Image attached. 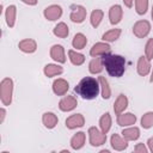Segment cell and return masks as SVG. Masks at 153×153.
<instances>
[{"label": "cell", "instance_id": "cell-1", "mask_svg": "<svg viewBox=\"0 0 153 153\" xmlns=\"http://www.w3.org/2000/svg\"><path fill=\"white\" fill-rule=\"evenodd\" d=\"M102 60H103V66L111 76L120 78L123 75L126 71V60L123 56L105 54L102 56Z\"/></svg>", "mask_w": 153, "mask_h": 153}, {"label": "cell", "instance_id": "cell-2", "mask_svg": "<svg viewBox=\"0 0 153 153\" xmlns=\"http://www.w3.org/2000/svg\"><path fill=\"white\" fill-rule=\"evenodd\" d=\"M99 81L96 80L94 78L86 76L82 78L79 84L75 86V92L84 99H93L98 96L99 93Z\"/></svg>", "mask_w": 153, "mask_h": 153}, {"label": "cell", "instance_id": "cell-3", "mask_svg": "<svg viewBox=\"0 0 153 153\" xmlns=\"http://www.w3.org/2000/svg\"><path fill=\"white\" fill-rule=\"evenodd\" d=\"M12 93H13V81L10 78L2 79L0 84V98L4 105H10L12 103Z\"/></svg>", "mask_w": 153, "mask_h": 153}, {"label": "cell", "instance_id": "cell-4", "mask_svg": "<svg viewBox=\"0 0 153 153\" xmlns=\"http://www.w3.org/2000/svg\"><path fill=\"white\" fill-rule=\"evenodd\" d=\"M88 136H90V143L92 146H100L106 141V134L99 131L96 127H91L88 129Z\"/></svg>", "mask_w": 153, "mask_h": 153}, {"label": "cell", "instance_id": "cell-5", "mask_svg": "<svg viewBox=\"0 0 153 153\" xmlns=\"http://www.w3.org/2000/svg\"><path fill=\"white\" fill-rule=\"evenodd\" d=\"M149 31H151V24L147 20H139L133 26V32L139 38L146 37L149 33Z\"/></svg>", "mask_w": 153, "mask_h": 153}, {"label": "cell", "instance_id": "cell-6", "mask_svg": "<svg viewBox=\"0 0 153 153\" xmlns=\"http://www.w3.org/2000/svg\"><path fill=\"white\" fill-rule=\"evenodd\" d=\"M86 18V8L81 5H74L72 6V12H71V19L74 23H82Z\"/></svg>", "mask_w": 153, "mask_h": 153}, {"label": "cell", "instance_id": "cell-7", "mask_svg": "<svg viewBox=\"0 0 153 153\" xmlns=\"http://www.w3.org/2000/svg\"><path fill=\"white\" fill-rule=\"evenodd\" d=\"M110 45L108 44V43H102V42H99V43H96L92 48H91V50H90V55L91 56H93V57H97V56H103V55H105V54H109L110 53Z\"/></svg>", "mask_w": 153, "mask_h": 153}, {"label": "cell", "instance_id": "cell-8", "mask_svg": "<svg viewBox=\"0 0 153 153\" xmlns=\"http://www.w3.org/2000/svg\"><path fill=\"white\" fill-rule=\"evenodd\" d=\"M76 105H78L76 98L73 97V96L63 97V98L60 100V103H59V108H60V110H62V111H71V110H73Z\"/></svg>", "mask_w": 153, "mask_h": 153}, {"label": "cell", "instance_id": "cell-9", "mask_svg": "<svg viewBox=\"0 0 153 153\" xmlns=\"http://www.w3.org/2000/svg\"><path fill=\"white\" fill-rule=\"evenodd\" d=\"M62 14V8L59 5H51L44 10V17L48 20H56L61 17Z\"/></svg>", "mask_w": 153, "mask_h": 153}, {"label": "cell", "instance_id": "cell-10", "mask_svg": "<svg viewBox=\"0 0 153 153\" xmlns=\"http://www.w3.org/2000/svg\"><path fill=\"white\" fill-rule=\"evenodd\" d=\"M85 123V120H84V116L81 114H75V115H72L69 116L67 120H66V127L69 128V129H74V128H78V127H82Z\"/></svg>", "mask_w": 153, "mask_h": 153}, {"label": "cell", "instance_id": "cell-11", "mask_svg": "<svg viewBox=\"0 0 153 153\" xmlns=\"http://www.w3.org/2000/svg\"><path fill=\"white\" fill-rule=\"evenodd\" d=\"M122 14H123V11H122V7L120 5H114L110 7L109 10V19H110V23L111 24H118L122 19Z\"/></svg>", "mask_w": 153, "mask_h": 153}, {"label": "cell", "instance_id": "cell-12", "mask_svg": "<svg viewBox=\"0 0 153 153\" xmlns=\"http://www.w3.org/2000/svg\"><path fill=\"white\" fill-rule=\"evenodd\" d=\"M50 56H51L53 60H55V61H57V62H61V63L66 62L65 49H63V47L60 45V44H55V45L51 47V49H50Z\"/></svg>", "mask_w": 153, "mask_h": 153}, {"label": "cell", "instance_id": "cell-13", "mask_svg": "<svg viewBox=\"0 0 153 153\" xmlns=\"http://www.w3.org/2000/svg\"><path fill=\"white\" fill-rule=\"evenodd\" d=\"M68 87L69 85L65 79H56L53 82V91L57 96H63L68 91Z\"/></svg>", "mask_w": 153, "mask_h": 153}, {"label": "cell", "instance_id": "cell-14", "mask_svg": "<svg viewBox=\"0 0 153 153\" xmlns=\"http://www.w3.org/2000/svg\"><path fill=\"white\" fill-rule=\"evenodd\" d=\"M18 47H19V49H20L22 51L30 54V53L36 51V49H37V43H36V41H33V39H31V38H27V39L20 41V42L18 43Z\"/></svg>", "mask_w": 153, "mask_h": 153}, {"label": "cell", "instance_id": "cell-15", "mask_svg": "<svg viewBox=\"0 0 153 153\" xmlns=\"http://www.w3.org/2000/svg\"><path fill=\"white\" fill-rule=\"evenodd\" d=\"M136 122V116L133 115L131 112H127V114H120L117 116V123L122 127H127V126H131Z\"/></svg>", "mask_w": 153, "mask_h": 153}, {"label": "cell", "instance_id": "cell-16", "mask_svg": "<svg viewBox=\"0 0 153 153\" xmlns=\"http://www.w3.org/2000/svg\"><path fill=\"white\" fill-rule=\"evenodd\" d=\"M127 106H128V98H127L124 94H120V96L117 97L115 104H114L115 114H117V115L122 114V112L126 110Z\"/></svg>", "mask_w": 153, "mask_h": 153}, {"label": "cell", "instance_id": "cell-17", "mask_svg": "<svg viewBox=\"0 0 153 153\" xmlns=\"http://www.w3.org/2000/svg\"><path fill=\"white\" fill-rule=\"evenodd\" d=\"M111 146L116 151H123L128 147V143L126 139H122L118 134H114L111 136Z\"/></svg>", "mask_w": 153, "mask_h": 153}, {"label": "cell", "instance_id": "cell-18", "mask_svg": "<svg viewBox=\"0 0 153 153\" xmlns=\"http://www.w3.org/2000/svg\"><path fill=\"white\" fill-rule=\"evenodd\" d=\"M149 69H151V65H149V60L145 56H141L137 61V73L142 76L147 75L149 73Z\"/></svg>", "mask_w": 153, "mask_h": 153}, {"label": "cell", "instance_id": "cell-19", "mask_svg": "<svg viewBox=\"0 0 153 153\" xmlns=\"http://www.w3.org/2000/svg\"><path fill=\"white\" fill-rule=\"evenodd\" d=\"M42 121H43V124H44L48 129H53V128L57 124V122H59L56 115L53 114V112H45V114H43Z\"/></svg>", "mask_w": 153, "mask_h": 153}, {"label": "cell", "instance_id": "cell-20", "mask_svg": "<svg viewBox=\"0 0 153 153\" xmlns=\"http://www.w3.org/2000/svg\"><path fill=\"white\" fill-rule=\"evenodd\" d=\"M103 60H102V56H97L94 57L93 60H91L90 65H88V69L92 74H96V73H100L103 71Z\"/></svg>", "mask_w": 153, "mask_h": 153}, {"label": "cell", "instance_id": "cell-21", "mask_svg": "<svg viewBox=\"0 0 153 153\" xmlns=\"http://www.w3.org/2000/svg\"><path fill=\"white\" fill-rule=\"evenodd\" d=\"M84 143H85V133L82 131L76 133L71 140V146L73 149H80L84 146Z\"/></svg>", "mask_w": 153, "mask_h": 153}, {"label": "cell", "instance_id": "cell-22", "mask_svg": "<svg viewBox=\"0 0 153 153\" xmlns=\"http://www.w3.org/2000/svg\"><path fill=\"white\" fill-rule=\"evenodd\" d=\"M122 135L123 137L127 140V141H134L136 140L139 136H140V130L139 128L136 127H131V128H127L122 131Z\"/></svg>", "mask_w": 153, "mask_h": 153}, {"label": "cell", "instance_id": "cell-23", "mask_svg": "<svg viewBox=\"0 0 153 153\" xmlns=\"http://www.w3.org/2000/svg\"><path fill=\"white\" fill-rule=\"evenodd\" d=\"M63 72V68L59 65H47L44 67V74L48 76V78H51V76H55V75H59Z\"/></svg>", "mask_w": 153, "mask_h": 153}, {"label": "cell", "instance_id": "cell-24", "mask_svg": "<svg viewBox=\"0 0 153 153\" xmlns=\"http://www.w3.org/2000/svg\"><path fill=\"white\" fill-rule=\"evenodd\" d=\"M6 23L10 27H13L14 26V22H16V6L14 5H11L6 8Z\"/></svg>", "mask_w": 153, "mask_h": 153}, {"label": "cell", "instance_id": "cell-25", "mask_svg": "<svg viewBox=\"0 0 153 153\" xmlns=\"http://www.w3.org/2000/svg\"><path fill=\"white\" fill-rule=\"evenodd\" d=\"M99 127H100V129H102L103 133L106 134L109 131V129L111 127V117H110V114L109 112H105L100 117V120H99Z\"/></svg>", "mask_w": 153, "mask_h": 153}, {"label": "cell", "instance_id": "cell-26", "mask_svg": "<svg viewBox=\"0 0 153 153\" xmlns=\"http://www.w3.org/2000/svg\"><path fill=\"white\" fill-rule=\"evenodd\" d=\"M98 81H99V85H100V87H102V96H103V98H104V99H109L110 96H111V90H110V87H109L108 80H106L104 76H99Z\"/></svg>", "mask_w": 153, "mask_h": 153}, {"label": "cell", "instance_id": "cell-27", "mask_svg": "<svg viewBox=\"0 0 153 153\" xmlns=\"http://www.w3.org/2000/svg\"><path fill=\"white\" fill-rule=\"evenodd\" d=\"M54 35L55 36H57V37H60V38H65V37H67L68 36V26L65 24V23H59L55 27H54Z\"/></svg>", "mask_w": 153, "mask_h": 153}, {"label": "cell", "instance_id": "cell-28", "mask_svg": "<svg viewBox=\"0 0 153 153\" xmlns=\"http://www.w3.org/2000/svg\"><path fill=\"white\" fill-rule=\"evenodd\" d=\"M68 56H69L71 62H72L73 65H75V66H80V65H82L84 61H85V56H84L82 54H79V53L74 51V50H69V51H68Z\"/></svg>", "mask_w": 153, "mask_h": 153}, {"label": "cell", "instance_id": "cell-29", "mask_svg": "<svg viewBox=\"0 0 153 153\" xmlns=\"http://www.w3.org/2000/svg\"><path fill=\"white\" fill-rule=\"evenodd\" d=\"M86 43H87V38L82 33H76L73 38V42H72V44L75 49H82L86 45Z\"/></svg>", "mask_w": 153, "mask_h": 153}, {"label": "cell", "instance_id": "cell-30", "mask_svg": "<svg viewBox=\"0 0 153 153\" xmlns=\"http://www.w3.org/2000/svg\"><path fill=\"white\" fill-rule=\"evenodd\" d=\"M102 19H103V11L102 10H99V8H97V10H94L92 13H91V25L93 26V27H97L99 24H100V22H102Z\"/></svg>", "mask_w": 153, "mask_h": 153}, {"label": "cell", "instance_id": "cell-31", "mask_svg": "<svg viewBox=\"0 0 153 153\" xmlns=\"http://www.w3.org/2000/svg\"><path fill=\"white\" fill-rule=\"evenodd\" d=\"M121 35V30L120 29H112L110 31H106L103 35V39L106 42H115Z\"/></svg>", "mask_w": 153, "mask_h": 153}, {"label": "cell", "instance_id": "cell-32", "mask_svg": "<svg viewBox=\"0 0 153 153\" xmlns=\"http://www.w3.org/2000/svg\"><path fill=\"white\" fill-rule=\"evenodd\" d=\"M135 8L139 14H145L148 8V0H135Z\"/></svg>", "mask_w": 153, "mask_h": 153}, {"label": "cell", "instance_id": "cell-33", "mask_svg": "<svg viewBox=\"0 0 153 153\" xmlns=\"http://www.w3.org/2000/svg\"><path fill=\"white\" fill-rule=\"evenodd\" d=\"M141 126L145 129H148L151 127H153V112H147L142 116L141 118Z\"/></svg>", "mask_w": 153, "mask_h": 153}, {"label": "cell", "instance_id": "cell-34", "mask_svg": "<svg viewBox=\"0 0 153 153\" xmlns=\"http://www.w3.org/2000/svg\"><path fill=\"white\" fill-rule=\"evenodd\" d=\"M145 51H146V57L148 60H152L153 59V38H149L147 41Z\"/></svg>", "mask_w": 153, "mask_h": 153}, {"label": "cell", "instance_id": "cell-35", "mask_svg": "<svg viewBox=\"0 0 153 153\" xmlns=\"http://www.w3.org/2000/svg\"><path fill=\"white\" fill-rule=\"evenodd\" d=\"M135 152H141V153H146L147 152V148L143 146V143H139V145H136V147H135V149H134Z\"/></svg>", "mask_w": 153, "mask_h": 153}, {"label": "cell", "instance_id": "cell-36", "mask_svg": "<svg viewBox=\"0 0 153 153\" xmlns=\"http://www.w3.org/2000/svg\"><path fill=\"white\" fill-rule=\"evenodd\" d=\"M134 1H135V0H123V2H124V5H126L127 7H129V8H130V7L133 6V4H134Z\"/></svg>", "mask_w": 153, "mask_h": 153}, {"label": "cell", "instance_id": "cell-37", "mask_svg": "<svg viewBox=\"0 0 153 153\" xmlns=\"http://www.w3.org/2000/svg\"><path fill=\"white\" fill-rule=\"evenodd\" d=\"M147 143H148L149 151H151V152H153V137H149V139H148V142H147Z\"/></svg>", "mask_w": 153, "mask_h": 153}, {"label": "cell", "instance_id": "cell-38", "mask_svg": "<svg viewBox=\"0 0 153 153\" xmlns=\"http://www.w3.org/2000/svg\"><path fill=\"white\" fill-rule=\"evenodd\" d=\"M22 1L27 4V5H36L37 4V0H22Z\"/></svg>", "mask_w": 153, "mask_h": 153}, {"label": "cell", "instance_id": "cell-39", "mask_svg": "<svg viewBox=\"0 0 153 153\" xmlns=\"http://www.w3.org/2000/svg\"><path fill=\"white\" fill-rule=\"evenodd\" d=\"M0 114H1V118H0V122H4V118H5V109H0Z\"/></svg>", "mask_w": 153, "mask_h": 153}, {"label": "cell", "instance_id": "cell-40", "mask_svg": "<svg viewBox=\"0 0 153 153\" xmlns=\"http://www.w3.org/2000/svg\"><path fill=\"white\" fill-rule=\"evenodd\" d=\"M152 82H153V71H152V76H151V79H149Z\"/></svg>", "mask_w": 153, "mask_h": 153}, {"label": "cell", "instance_id": "cell-41", "mask_svg": "<svg viewBox=\"0 0 153 153\" xmlns=\"http://www.w3.org/2000/svg\"><path fill=\"white\" fill-rule=\"evenodd\" d=\"M152 19H153V7H152Z\"/></svg>", "mask_w": 153, "mask_h": 153}]
</instances>
